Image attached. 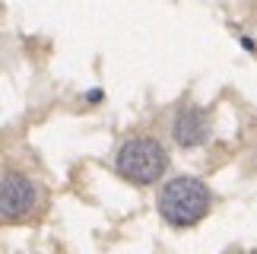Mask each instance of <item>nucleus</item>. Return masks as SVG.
I'll return each mask as SVG.
<instances>
[{
  "label": "nucleus",
  "instance_id": "f257e3e1",
  "mask_svg": "<svg viewBox=\"0 0 257 254\" xmlns=\"http://www.w3.org/2000/svg\"><path fill=\"white\" fill-rule=\"evenodd\" d=\"M213 207V191L206 188L200 178H172L162 184L159 191V213L169 226H197Z\"/></svg>",
  "mask_w": 257,
  "mask_h": 254
},
{
  "label": "nucleus",
  "instance_id": "f03ea898",
  "mask_svg": "<svg viewBox=\"0 0 257 254\" xmlns=\"http://www.w3.org/2000/svg\"><path fill=\"white\" fill-rule=\"evenodd\" d=\"M114 169L131 184H153L169 169V153L153 137H131L114 156Z\"/></svg>",
  "mask_w": 257,
  "mask_h": 254
},
{
  "label": "nucleus",
  "instance_id": "7ed1b4c3",
  "mask_svg": "<svg viewBox=\"0 0 257 254\" xmlns=\"http://www.w3.org/2000/svg\"><path fill=\"white\" fill-rule=\"evenodd\" d=\"M38 200H42V191L29 175H19V172L0 175V219L7 222L29 219L35 213Z\"/></svg>",
  "mask_w": 257,
  "mask_h": 254
},
{
  "label": "nucleus",
  "instance_id": "20e7f679",
  "mask_svg": "<svg viewBox=\"0 0 257 254\" xmlns=\"http://www.w3.org/2000/svg\"><path fill=\"white\" fill-rule=\"evenodd\" d=\"M175 143L184 146V150H194V146L206 143V137H210V114L203 108H197V105H184L181 111L175 114Z\"/></svg>",
  "mask_w": 257,
  "mask_h": 254
}]
</instances>
